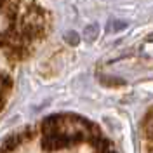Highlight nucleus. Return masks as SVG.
Wrapping results in <instances>:
<instances>
[{
	"label": "nucleus",
	"mask_w": 153,
	"mask_h": 153,
	"mask_svg": "<svg viewBox=\"0 0 153 153\" xmlns=\"http://www.w3.org/2000/svg\"><path fill=\"white\" fill-rule=\"evenodd\" d=\"M21 137H23V136H12L9 139H5V143L2 144V148H0V153H7V152H10V150H14V148L21 143Z\"/></svg>",
	"instance_id": "obj_1"
},
{
	"label": "nucleus",
	"mask_w": 153,
	"mask_h": 153,
	"mask_svg": "<svg viewBox=\"0 0 153 153\" xmlns=\"http://www.w3.org/2000/svg\"><path fill=\"white\" fill-rule=\"evenodd\" d=\"M97 30H99L97 25H89V26L84 30V38H85L87 42H94L96 38H97V33H99Z\"/></svg>",
	"instance_id": "obj_2"
},
{
	"label": "nucleus",
	"mask_w": 153,
	"mask_h": 153,
	"mask_svg": "<svg viewBox=\"0 0 153 153\" xmlns=\"http://www.w3.org/2000/svg\"><path fill=\"white\" fill-rule=\"evenodd\" d=\"M144 131L148 134V137H153V113H150L144 120Z\"/></svg>",
	"instance_id": "obj_3"
},
{
	"label": "nucleus",
	"mask_w": 153,
	"mask_h": 153,
	"mask_svg": "<svg viewBox=\"0 0 153 153\" xmlns=\"http://www.w3.org/2000/svg\"><path fill=\"white\" fill-rule=\"evenodd\" d=\"M127 25L125 23H108V30H111V31H117V30H122V28H125Z\"/></svg>",
	"instance_id": "obj_4"
},
{
	"label": "nucleus",
	"mask_w": 153,
	"mask_h": 153,
	"mask_svg": "<svg viewBox=\"0 0 153 153\" xmlns=\"http://www.w3.org/2000/svg\"><path fill=\"white\" fill-rule=\"evenodd\" d=\"M66 40H70V44H71V45H76V44H78V35L73 33V31H70V33L66 35Z\"/></svg>",
	"instance_id": "obj_5"
},
{
	"label": "nucleus",
	"mask_w": 153,
	"mask_h": 153,
	"mask_svg": "<svg viewBox=\"0 0 153 153\" xmlns=\"http://www.w3.org/2000/svg\"><path fill=\"white\" fill-rule=\"evenodd\" d=\"M148 40H150V42H153V35H150V37H148Z\"/></svg>",
	"instance_id": "obj_6"
}]
</instances>
